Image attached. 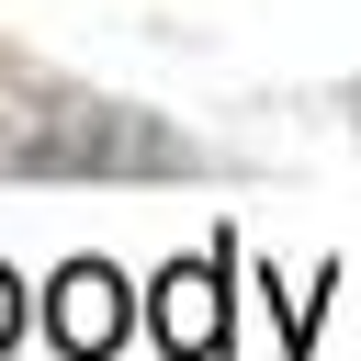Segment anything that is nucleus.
I'll use <instances>...</instances> for the list:
<instances>
[{"label":"nucleus","instance_id":"1","mask_svg":"<svg viewBox=\"0 0 361 361\" xmlns=\"http://www.w3.org/2000/svg\"><path fill=\"white\" fill-rule=\"evenodd\" d=\"M34 316H45L56 361H113V350H124V327H135V282H124L113 259H68V271L34 293Z\"/></svg>","mask_w":361,"mask_h":361},{"label":"nucleus","instance_id":"2","mask_svg":"<svg viewBox=\"0 0 361 361\" xmlns=\"http://www.w3.org/2000/svg\"><path fill=\"white\" fill-rule=\"evenodd\" d=\"M147 327L169 361H226L237 338V305H226V259H169L158 293H147Z\"/></svg>","mask_w":361,"mask_h":361},{"label":"nucleus","instance_id":"3","mask_svg":"<svg viewBox=\"0 0 361 361\" xmlns=\"http://www.w3.org/2000/svg\"><path fill=\"white\" fill-rule=\"evenodd\" d=\"M23 305H34V293H23V271H0V350L23 338Z\"/></svg>","mask_w":361,"mask_h":361}]
</instances>
